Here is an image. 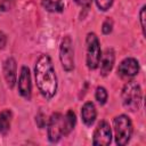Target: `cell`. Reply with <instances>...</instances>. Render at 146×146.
<instances>
[{
  "mask_svg": "<svg viewBox=\"0 0 146 146\" xmlns=\"http://www.w3.org/2000/svg\"><path fill=\"white\" fill-rule=\"evenodd\" d=\"M34 75L41 95L47 99L52 98L57 91V78L51 58L48 55L43 54L38 58L34 67Z\"/></svg>",
  "mask_w": 146,
  "mask_h": 146,
  "instance_id": "obj_1",
  "label": "cell"
},
{
  "mask_svg": "<svg viewBox=\"0 0 146 146\" xmlns=\"http://www.w3.org/2000/svg\"><path fill=\"white\" fill-rule=\"evenodd\" d=\"M141 88L136 81H129L125 83L122 90V103L125 108L131 112L138 111L141 104Z\"/></svg>",
  "mask_w": 146,
  "mask_h": 146,
  "instance_id": "obj_2",
  "label": "cell"
},
{
  "mask_svg": "<svg viewBox=\"0 0 146 146\" xmlns=\"http://www.w3.org/2000/svg\"><path fill=\"white\" fill-rule=\"evenodd\" d=\"M114 131H115V143L119 146H124L129 143L132 136V123L129 116L121 114L116 116L113 121Z\"/></svg>",
  "mask_w": 146,
  "mask_h": 146,
  "instance_id": "obj_3",
  "label": "cell"
},
{
  "mask_svg": "<svg viewBox=\"0 0 146 146\" xmlns=\"http://www.w3.org/2000/svg\"><path fill=\"white\" fill-rule=\"evenodd\" d=\"M86 44H87V56H86L87 66L89 70H96L99 65V60L102 56L100 44L97 35L95 33H88L86 39Z\"/></svg>",
  "mask_w": 146,
  "mask_h": 146,
  "instance_id": "obj_4",
  "label": "cell"
},
{
  "mask_svg": "<svg viewBox=\"0 0 146 146\" xmlns=\"http://www.w3.org/2000/svg\"><path fill=\"white\" fill-rule=\"evenodd\" d=\"M59 59L65 71L70 72L74 68V50L73 43L68 35L64 36L59 47Z\"/></svg>",
  "mask_w": 146,
  "mask_h": 146,
  "instance_id": "obj_5",
  "label": "cell"
},
{
  "mask_svg": "<svg viewBox=\"0 0 146 146\" xmlns=\"http://www.w3.org/2000/svg\"><path fill=\"white\" fill-rule=\"evenodd\" d=\"M112 132L110 124L106 121H100L94 132L92 144L96 146H107L111 144Z\"/></svg>",
  "mask_w": 146,
  "mask_h": 146,
  "instance_id": "obj_6",
  "label": "cell"
},
{
  "mask_svg": "<svg viewBox=\"0 0 146 146\" xmlns=\"http://www.w3.org/2000/svg\"><path fill=\"white\" fill-rule=\"evenodd\" d=\"M62 120L63 115L60 113H54L48 120V139L51 143H57L63 137Z\"/></svg>",
  "mask_w": 146,
  "mask_h": 146,
  "instance_id": "obj_7",
  "label": "cell"
},
{
  "mask_svg": "<svg viewBox=\"0 0 146 146\" xmlns=\"http://www.w3.org/2000/svg\"><path fill=\"white\" fill-rule=\"evenodd\" d=\"M138 72H139V64L137 59L132 57H128L123 59L117 67V74L122 79H131L135 75H137Z\"/></svg>",
  "mask_w": 146,
  "mask_h": 146,
  "instance_id": "obj_8",
  "label": "cell"
},
{
  "mask_svg": "<svg viewBox=\"0 0 146 146\" xmlns=\"http://www.w3.org/2000/svg\"><path fill=\"white\" fill-rule=\"evenodd\" d=\"M31 90H32V86H31L30 71L26 66H23L21 68V74H19V79H18V92L25 99H30Z\"/></svg>",
  "mask_w": 146,
  "mask_h": 146,
  "instance_id": "obj_9",
  "label": "cell"
},
{
  "mask_svg": "<svg viewBox=\"0 0 146 146\" xmlns=\"http://www.w3.org/2000/svg\"><path fill=\"white\" fill-rule=\"evenodd\" d=\"M114 59H115V55H114L113 49H111V48H107L102 54L99 64H100V74L103 76H106L111 72V70L113 68V65H114Z\"/></svg>",
  "mask_w": 146,
  "mask_h": 146,
  "instance_id": "obj_10",
  "label": "cell"
},
{
  "mask_svg": "<svg viewBox=\"0 0 146 146\" xmlns=\"http://www.w3.org/2000/svg\"><path fill=\"white\" fill-rule=\"evenodd\" d=\"M16 60L13 57L6 59L3 64V75L9 88H13L16 82Z\"/></svg>",
  "mask_w": 146,
  "mask_h": 146,
  "instance_id": "obj_11",
  "label": "cell"
},
{
  "mask_svg": "<svg viewBox=\"0 0 146 146\" xmlns=\"http://www.w3.org/2000/svg\"><path fill=\"white\" fill-rule=\"evenodd\" d=\"M96 116H97V112H96L95 105L91 102H87L82 106V108H81V117H82V121L84 122L86 125L90 127V125L94 124V122L96 120Z\"/></svg>",
  "mask_w": 146,
  "mask_h": 146,
  "instance_id": "obj_12",
  "label": "cell"
},
{
  "mask_svg": "<svg viewBox=\"0 0 146 146\" xmlns=\"http://www.w3.org/2000/svg\"><path fill=\"white\" fill-rule=\"evenodd\" d=\"M75 122H76V117H75V114L72 110L67 111L66 114L63 116V120H62V128H63V136H67L73 129H74V125H75Z\"/></svg>",
  "mask_w": 146,
  "mask_h": 146,
  "instance_id": "obj_13",
  "label": "cell"
},
{
  "mask_svg": "<svg viewBox=\"0 0 146 146\" xmlns=\"http://www.w3.org/2000/svg\"><path fill=\"white\" fill-rule=\"evenodd\" d=\"M11 111L5 110L0 113V132L2 135H7V132L10 129V122H11Z\"/></svg>",
  "mask_w": 146,
  "mask_h": 146,
  "instance_id": "obj_14",
  "label": "cell"
},
{
  "mask_svg": "<svg viewBox=\"0 0 146 146\" xmlns=\"http://www.w3.org/2000/svg\"><path fill=\"white\" fill-rule=\"evenodd\" d=\"M43 8L50 13H59L64 9L65 0H42Z\"/></svg>",
  "mask_w": 146,
  "mask_h": 146,
  "instance_id": "obj_15",
  "label": "cell"
},
{
  "mask_svg": "<svg viewBox=\"0 0 146 146\" xmlns=\"http://www.w3.org/2000/svg\"><path fill=\"white\" fill-rule=\"evenodd\" d=\"M95 97H96V100L100 104V105H104L107 100V91L104 87H98L96 89V94H95Z\"/></svg>",
  "mask_w": 146,
  "mask_h": 146,
  "instance_id": "obj_16",
  "label": "cell"
},
{
  "mask_svg": "<svg viewBox=\"0 0 146 146\" xmlns=\"http://www.w3.org/2000/svg\"><path fill=\"white\" fill-rule=\"evenodd\" d=\"M113 2H114V0H96L97 7L103 11H106L107 9H110L112 7Z\"/></svg>",
  "mask_w": 146,
  "mask_h": 146,
  "instance_id": "obj_17",
  "label": "cell"
},
{
  "mask_svg": "<svg viewBox=\"0 0 146 146\" xmlns=\"http://www.w3.org/2000/svg\"><path fill=\"white\" fill-rule=\"evenodd\" d=\"M112 30H113V21H112L110 17H107V18L104 21V23H103L102 31H103L104 34H110V33L112 32Z\"/></svg>",
  "mask_w": 146,
  "mask_h": 146,
  "instance_id": "obj_18",
  "label": "cell"
},
{
  "mask_svg": "<svg viewBox=\"0 0 146 146\" xmlns=\"http://www.w3.org/2000/svg\"><path fill=\"white\" fill-rule=\"evenodd\" d=\"M35 122H36V124L39 125V128H43V127L46 125V115L40 112V113L35 116Z\"/></svg>",
  "mask_w": 146,
  "mask_h": 146,
  "instance_id": "obj_19",
  "label": "cell"
},
{
  "mask_svg": "<svg viewBox=\"0 0 146 146\" xmlns=\"http://www.w3.org/2000/svg\"><path fill=\"white\" fill-rule=\"evenodd\" d=\"M14 0H0V11H5L10 9V7L13 6Z\"/></svg>",
  "mask_w": 146,
  "mask_h": 146,
  "instance_id": "obj_20",
  "label": "cell"
},
{
  "mask_svg": "<svg viewBox=\"0 0 146 146\" xmlns=\"http://www.w3.org/2000/svg\"><path fill=\"white\" fill-rule=\"evenodd\" d=\"M145 6H143V8L140 9V14H139V17H140V23H141V30H143V33L145 35Z\"/></svg>",
  "mask_w": 146,
  "mask_h": 146,
  "instance_id": "obj_21",
  "label": "cell"
},
{
  "mask_svg": "<svg viewBox=\"0 0 146 146\" xmlns=\"http://www.w3.org/2000/svg\"><path fill=\"white\" fill-rule=\"evenodd\" d=\"M6 43H7V36H6V34H5V33L0 32V50L5 48Z\"/></svg>",
  "mask_w": 146,
  "mask_h": 146,
  "instance_id": "obj_22",
  "label": "cell"
},
{
  "mask_svg": "<svg viewBox=\"0 0 146 146\" xmlns=\"http://www.w3.org/2000/svg\"><path fill=\"white\" fill-rule=\"evenodd\" d=\"M76 3L81 5V6H84V5H88L89 3V0H75Z\"/></svg>",
  "mask_w": 146,
  "mask_h": 146,
  "instance_id": "obj_23",
  "label": "cell"
}]
</instances>
